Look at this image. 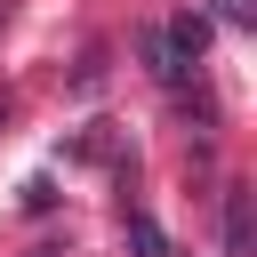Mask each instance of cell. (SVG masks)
<instances>
[{
  "instance_id": "cell-2",
  "label": "cell",
  "mask_w": 257,
  "mask_h": 257,
  "mask_svg": "<svg viewBox=\"0 0 257 257\" xmlns=\"http://www.w3.org/2000/svg\"><path fill=\"white\" fill-rule=\"evenodd\" d=\"M120 233H128V249H137V257H177V249H169V233H161V225H153L137 201L120 209Z\"/></svg>"
},
{
  "instance_id": "cell-3",
  "label": "cell",
  "mask_w": 257,
  "mask_h": 257,
  "mask_svg": "<svg viewBox=\"0 0 257 257\" xmlns=\"http://www.w3.org/2000/svg\"><path fill=\"white\" fill-rule=\"evenodd\" d=\"M225 257H249V185H225Z\"/></svg>"
},
{
  "instance_id": "cell-4",
  "label": "cell",
  "mask_w": 257,
  "mask_h": 257,
  "mask_svg": "<svg viewBox=\"0 0 257 257\" xmlns=\"http://www.w3.org/2000/svg\"><path fill=\"white\" fill-rule=\"evenodd\" d=\"M217 16L225 24H249V0H217Z\"/></svg>"
},
{
  "instance_id": "cell-5",
  "label": "cell",
  "mask_w": 257,
  "mask_h": 257,
  "mask_svg": "<svg viewBox=\"0 0 257 257\" xmlns=\"http://www.w3.org/2000/svg\"><path fill=\"white\" fill-rule=\"evenodd\" d=\"M32 257H64V249H32Z\"/></svg>"
},
{
  "instance_id": "cell-1",
  "label": "cell",
  "mask_w": 257,
  "mask_h": 257,
  "mask_svg": "<svg viewBox=\"0 0 257 257\" xmlns=\"http://www.w3.org/2000/svg\"><path fill=\"white\" fill-rule=\"evenodd\" d=\"M161 64H169L161 88H185V80L209 64V24H201V8H177V16L161 24Z\"/></svg>"
}]
</instances>
